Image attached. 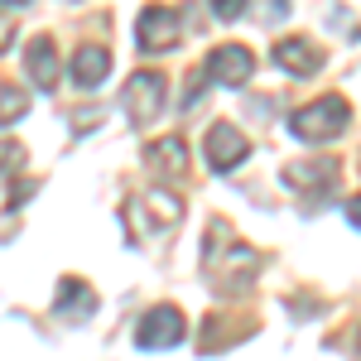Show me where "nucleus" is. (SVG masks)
Wrapping results in <instances>:
<instances>
[{"label":"nucleus","mask_w":361,"mask_h":361,"mask_svg":"<svg viewBox=\"0 0 361 361\" xmlns=\"http://www.w3.org/2000/svg\"><path fill=\"white\" fill-rule=\"evenodd\" d=\"M68 73H73V82L92 92V87L106 82V73H111V49H102V44H78L73 58H68Z\"/></svg>","instance_id":"10"},{"label":"nucleus","mask_w":361,"mask_h":361,"mask_svg":"<svg viewBox=\"0 0 361 361\" xmlns=\"http://www.w3.org/2000/svg\"><path fill=\"white\" fill-rule=\"evenodd\" d=\"M126 111H130V121H154V116L164 111V73H135L130 82H126Z\"/></svg>","instance_id":"7"},{"label":"nucleus","mask_w":361,"mask_h":361,"mask_svg":"<svg viewBox=\"0 0 361 361\" xmlns=\"http://www.w3.org/2000/svg\"><path fill=\"white\" fill-rule=\"evenodd\" d=\"M178 34H183V10H173V5H149L135 20V39L145 54H169L178 44Z\"/></svg>","instance_id":"5"},{"label":"nucleus","mask_w":361,"mask_h":361,"mask_svg":"<svg viewBox=\"0 0 361 361\" xmlns=\"http://www.w3.org/2000/svg\"><path fill=\"white\" fill-rule=\"evenodd\" d=\"M284 183L299 188V193L323 197L337 183V159H299V164H284Z\"/></svg>","instance_id":"12"},{"label":"nucleus","mask_w":361,"mask_h":361,"mask_svg":"<svg viewBox=\"0 0 361 361\" xmlns=\"http://www.w3.org/2000/svg\"><path fill=\"white\" fill-rule=\"evenodd\" d=\"M58 68H63V58H58L54 39H49V34L29 39V49H25V73H29V82L39 87V92H54V87H58Z\"/></svg>","instance_id":"11"},{"label":"nucleus","mask_w":361,"mask_h":361,"mask_svg":"<svg viewBox=\"0 0 361 361\" xmlns=\"http://www.w3.org/2000/svg\"><path fill=\"white\" fill-rule=\"evenodd\" d=\"M275 63L284 73H294V78H313V73L323 68V49H318L313 39H279Z\"/></svg>","instance_id":"13"},{"label":"nucleus","mask_w":361,"mask_h":361,"mask_svg":"<svg viewBox=\"0 0 361 361\" xmlns=\"http://www.w3.org/2000/svg\"><path fill=\"white\" fill-rule=\"evenodd\" d=\"M347 121H352L347 97L328 92V97H318V102H308V106H299L289 116V135L304 140V145H328V140H337L347 130Z\"/></svg>","instance_id":"2"},{"label":"nucleus","mask_w":361,"mask_h":361,"mask_svg":"<svg viewBox=\"0 0 361 361\" xmlns=\"http://www.w3.org/2000/svg\"><path fill=\"white\" fill-rule=\"evenodd\" d=\"M29 106V97L20 92L15 82H0V126H10V121H20Z\"/></svg>","instance_id":"14"},{"label":"nucleus","mask_w":361,"mask_h":361,"mask_svg":"<svg viewBox=\"0 0 361 361\" xmlns=\"http://www.w3.org/2000/svg\"><path fill=\"white\" fill-rule=\"evenodd\" d=\"M202 275L207 284L222 294V299H236V294H250V284L260 275V250H250L231 222L212 217L207 222V236H202Z\"/></svg>","instance_id":"1"},{"label":"nucleus","mask_w":361,"mask_h":361,"mask_svg":"<svg viewBox=\"0 0 361 361\" xmlns=\"http://www.w3.org/2000/svg\"><path fill=\"white\" fill-rule=\"evenodd\" d=\"M212 15H217V20H241V15H246V0H217Z\"/></svg>","instance_id":"17"},{"label":"nucleus","mask_w":361,"mask_h":361,"mask_svg":"<svg viewBox=\"0 0 361 361\" xmlns=\"http://www.w3.org/2000/svg\"><path fill=\"white\" fill-rule=\"evenodd\" d=\"M145 164H149V173H154V178L178 183V178L188 173V145H183V135H159V140H149Z\"/></svg>","instance_id":"8"},{"label":"nucleus","mask_w":361,"mask_h":361,"mask_svg":"<svg viewBox=\"0 0 361 361\" xmlns=\"http://www.w3.org/2000/svg\"><path fill=\"white\" fill-rule=\"evenodd\" d=\"M342 217H347V222H352V226H357V231H361V193H357V197H347V202H342Z\"/></svg>","instance_id":"18"},{"label":"nucleus","mask_w":361,"mask_h":361,"mask_svg":"<svg viewBox=\"0 0 361 361\" xmlns=\"http://www.w3.org/2000/svg\"><path fill=\"white\" fill-rule=\"evenodd\" d=\"M250 73H255V54L246 44H217L207 63H202V78L207 87H246Z\"/></svg>","instance_id":"4"},{"label":"nucleus","mask_w":361,"mask_h":361,"mask_svg":"<svg viewBox=\"0 0 361 361\" xmlns=\"http://www.w3.org/2000/svg\"><path fill=\"white\" fill-rule=\"evenodd\" d=\"M25 0H0V54L10 49V39H15V10H20Z\"/></svg>","instance_id":"16"},{"label":"nucleus","mask_w":361,"mask_h":361,"mask_svg":"<svg viewBox=\"0 0 361 361\" xmlns=\"http://www.w3.org/2000/svg\"><path fill=\"white\" fill-rule=\"evenodd\" d=\"M20 164H25V145L20 140H0V178L20 173Z\"/></svg>","instance_id":"15"},{"label":"nucleus","mask_w":361,"mask_h":361,"mask_svg":"<svg viewBox=\"0 0 361 361\" xmlns=\"http://www.w3.org/2000/svg\"><path fill=\"white\" fill-rule=\"evenodd\" d=\"M202 149H207V164H212V173H231V169L241 164L250 154V140L231 126V121H217L212 130H207V140H202Z\"/></svg>","instance_id":"6"},{"label":"nucleus","mask_w":361,"mask_h":361,"mask_svg":"<svg viewBox=\"0 0 361 361\" xmlns=\"http://www.w3.org/2000/svg\"><path fill=\"white\" fill-rule=\"evenodd\" d=\"M54 313L63 318V323H87V318L97 313V289H92L82 275H63L58 279Z\"/></svg>","instance_id":"9"},{"label":"nucleus","mask_w":361,"mask_h":361,"mask_svg":"<svg viewBox=\"0 0 361 361\" xmlns=\"http://www.w3.org/2000/svg\"><path fill=\"white\" fill-rule=\"evenodd\" d=\"M188 333V323H183V313L173 304H154L149 313H140L135 323V342L140 352H169V347H178Z\"/></svg>","instance_id":"3"}]
</instances>
